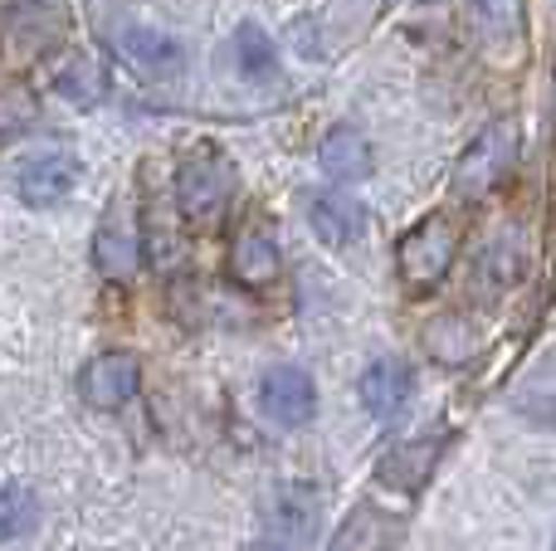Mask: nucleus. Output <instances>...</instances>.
Returning a JSON list of instances; mask_svg holds the SVG:
<instances>
[{"label":"nucleus","mask_w":556,"mask_h":551,"mask_svg":"<svg viewBox=\"0 0 556 551\" xmlns=\"http://www.w3.org/2000/svg\"><path fill=\"white\" fill-rule=\"evenodd\" d=\"M513 162H518V127H513L508 117L489 123L469 142V152L459 156V166H454V195H459V201H483V195L513 171Z\"/></svg>","instance_id":"2"},{"label":"nucleus","mask_w":556,"mask_h":551,"mask_svg":"<svg viewBox=\"0 0 556 551\" xmlns=\"http://www.w3.org/2000/svg\"><path fill=\"white\" fill-rule=\"evenodd\" d=\"M307 220H313L317 240L332 244V249H346V244H356V240H362V230H366L362 201H352L346 191H317L313 201H307Z\"/></svg>","instance_id":"7"},{"label":"nucleus","mask_w":556,"mask_h":551,"mask_svg":"<svg viewBox=\"0 0 556 551\" xmlns=\"http://www.w3.org/2000/svg\"><path fill=\"white\" fill-rule=\"evenodd\" d=\"M35 117H39V103H35L29 88H0V142H5V137L29 132Z\"/></svg>","instance_id":"19"},{"label":"nucleus","mask_w":556,"mask_h":551,"mask_svg":"<svg viewBox=\"0 0 556 551\" xmlns=\"http://www.w3.org/2000/svg\"><path fill=\"white\" fill-rule=\"evenodd\" d=\"M483 15V25L493 29V35H518L522 29V0H473Z\"/></svg>","instance_id":"22"},{"label":"nucleus","mask_w":556,"mask_h":551,"mask_svg":"<svg viewBox=\"0 0 556 551\" xmlns=\"http://www.w3.org/2000/svg\"><path fill=\"white\" fill-rule=\"evenodd\" d=\"M415 381H410V367L401 357H381L362 371V406L371 410L376 420H395L410 400Z\"/></svg>","instance_id":"8"},{"label":"nucleus","mask_w":556,"mask_h":551,"mask_svg":"<svg viewBox=\"0 0 556 551\" xmlns=\"http://www.w3.org/2000/svg\"><path fill=\"white\" fill-rule=\"evenodd\" d=\"M313 527H317V498L307 488H278L269 513H264V537L283 551H293L303 542V533H313Z\"/></svg>","instance_id":"10"},{"label":"nucleus","mask_w":556,"mask_h":551,"mask_svg":"<svg viewBox=\"0 0 556 551\" xmlns=\"http://www.w3.org/2000/svg\"><path fill=\"white\" fill-rule=\"evenodd\" d=\"M440 454H444V439H410V445H395L391 454L381 459L376 478H381L386 488H395V494H420L425 478H430L434 464H440Z\"/></svg>","instance_id":"9"},{"label":"nucleus","mask_w":556,"mask_h":551,"mask_svg":"<svg viewBox=\"0 0 556 551\" xmlns=\"http://www.w3.org/2000/svg\"><path fill=\"white\" fill-rule=\"evenodd\" d=\"M454 254H459V230H454L450 215H425L410 234L395 249V264H401V279L410 289H434L444 283V273L454 269Z\"/></svg>","instance_id":"3"},{"label":"nucleus","mask_w":556,"mask_h":551,"mask_svg":"<svg viewBox=\"0 0 556 551\" xmlns=\"http://www.w3.org/2000/svg\"><path fill=\"white\" fill-rule=\"evenodd\" d=\"M235 195V162L225 152H215V146H201V152H191L181 162V171H176V205H181V220L186 225H215L225 215V205H230Z\"/></svg>","instance_id":"1"},{"label":"nucleus","mask_w":556,"mask_h":551,"mask_svg":"<svg viewBox=\"0 0 556 551\" xmlns=\"http://www.w3.org/2000/svg\"><path fill=\"white\" fill-rule=\"evenodd\" d=\"M425 351H430L434 361H444V367H464V361H473V351H479V332H473V322H464L459 312H444V318H434L430 328H425Z\"/></svg>","instance_id":"16"},{"label":"nucleus","mask_w":556,"mask_h":551,"mask_svg":"<svg viewBox=\"0 0 556 551\" xmlns=\"http://www.w3.org/2000/svg\"><path fill=\"white\" fill-rule=\"evenodd\" d=\"M260 406H264V415H269L274 425L298 430V425L313 420L317 386H313V376H307L303 367H274V371H264V381H260Z\"/></svg>","instance_id":"5"},{"label":"nucleus","mask_w":556,"mask_h":551,"mask_svg":"<svg viewBox=\"0 0 556 551\" xmlns=\"http://www.w3.org/2000/svg\"><path fill=\"white\" fill-rule=\"evenodd\" d=\"M317 162H323V171L332 176V181H362V176H371L376 152L356 127H332V132L323 137V146H317Z\"/></svg>","instance_id":"14"},{"label":"nucleus","mask_w":556,"mask_h":551,"mask_svg":"<svg viewBox=\"0 0 556 551\" xmlns=\"http://www.w3.org/2000/svg\"><path fill=\"white\" fill-rule=\"evenodd\" d=\"M74 181H78V162L64 152H39V156H29V162H20V171H15L20 201L35 205V210L59 205L68 191H74Z\"/></svg>","instance_id":"6"},{"label":"nucleus","mask_w":556,"mask_h":551,"mask_svg":"<svg viewBox=\"0 0 556 551\" xmlns=\"http://www.w3.org/2000/svg\"><path fill=\"white\" fill-rule=\"evenodd\" d=\"M54 39H59V10L49 5H15L5 15V29H0V44H5L10 59H35Z\"/></svg>","instance_id":"12"},{"label":"nucleus","mask_w":556,"mask_h":551,"mask_svg":"<svg viewBox=\"0 0 556 551\" xmlns=\"http://www.w3.org/2000/svg\"><path fill=\"white\" fill-rule=\"evenodd\" d=\"M235 64H240V74L250 78V84H264V78L278 74L274 44L260 25H240V35H235Z\"/></svg>","instance_id":"17"},{"label":"nucleus","mask_w":556,"mask_h":551,"mask_svg":"<svg viewBox=\"0 0 556 551\" xmlns=\"http://www.w3.org/2000/svg\"><path fill=\"white\" fill-rule=\"evenodd\" d=\"M59 93L74 98V103H88V98H98V64L84 54H68V64L59 68Z\"/></svg>","instance_id":"20"},{"label":"nucleus","mask_w":556,"mask_h":551,"mask_svg":"<svg viewBox=\"0 0 556 551\" xmlns=\"http://www.w3.org/2000/svg\"><path fill=\"white\" fill-rule=\"evenodd\" d=\"M278 269H283V259H278L274 234L244 230L240 240H235V249H230V273H235V283H244V289H269V283L278 279Z\"/></svg>","instance_id":"15"},{"label":"nucleus","mask_w":556,"mask_h":551,"mask_svg":"<svg viewBox=\"0 0 556 551\" xmlns=\"http://www.w3.org/2000/svg\"><path fill=\"white\" fill-rule=\"evenodd\" d=\"M93 264H98V273L103 279H113V283H123V279H132L137 273V264H142V244H137V230L123 220V215H108L103 225H98V234H93Z\"/></svg>","instance_id":"11"},{"label":"nucleus","mask_w":556,"mask_h":551,"mask_svg":"<svg viewBox=\"0 0 556 551\" xmlns=\"http://www.w3.org/2000/svg\"><path fill=\"white\" fill-rule=\"evenodd\" d=\"M117 49H123V59L132 68H142V74L152 78H166L181 68V44H176L172 35H162V29L152 25H127L123 35H117Z\"/></svg>","instance_id":"13"},{"label":"nucleus","mask_w":556,"mask_h":551,"mask_svg":"<svg viewBox=\"0 0 556 551\" xmlns=\"http://www.w3.org/2000/svg\"><path fill=\"white\" fill-rule=\"evenodd\" d=\"M142 390V361L132 351H103L78 371V396L93 410H123Z\"/></svg>","instance_id":"4"},{"label":"nucleus","mask_w":556,"mask_h":551,"mask_svg":"<svg viewBox=\"0 0 556 551\" xmlns=\"http://www.w3.org/2000/svg\"><path fill=\"white\" fill-rule=\"evenodd\" d=\"M376 537H381V523H376V513H366V508H362V513H352V523L337 533V542L327 551H376V547H381Z\"/></svg>","instance_id":"21"},{"label":"nucleus","mask_w":556,"mask_h":551,"mask_svg":"<svg viewBox=\"0 0 556 551\" xmlns=\"http://www.w3.org/2000/svg\"><path fill=\"white\" fill-rule=\"evenodd\" d=\"M39 523V503L25 484H5L0 488V542L10 537H25L29 527Z\"/></svg>","instance_id":"18"}]
</instances>
